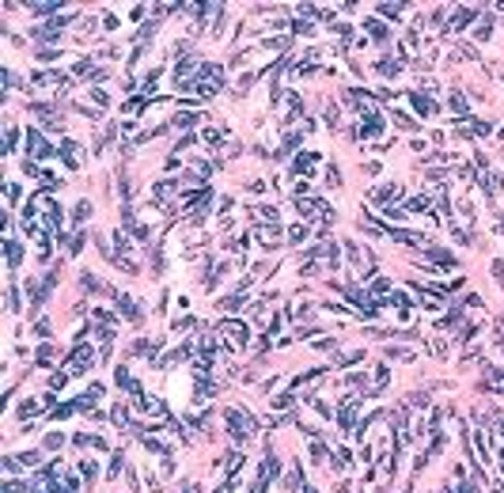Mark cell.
Masks as SVG:
<instances>
[{"label": "cell", "mask_w": 504, "mask_h": 493, "mask_svg": "<svg viewBox=\"0 0 504 493\" xmlns=\"http://www.w3.org/2000/svg\"><path fill=\"white\" fill-rule=\"evenodd\" d=\"M216 330H220V334H227V338H231V345H239V349H243V345H247V338H250V334H247V326H239V322H231V319H224L220 326H216Z\"/></svg>", "instance_id": "obj_1"}, {"label": "cell", "mask_w": 504, "mask_h": 493, "mask_svg": "<svg viewBox=\"0 0 504 493\" xmlns=\"http://www.w3.org/2000/svg\"><path fill=\"white\" fill-rule=\"evenodd\" d=\"M315 160H319L315 152H300V156H296V163H292V171H296V175H311Z\"/></svg>", "instance_id": "obj_2"}, {"label": "cell", "mask_w": 504, "mask_h": 493, "mask_svg": "<svg viewBox=\"0 0 504 493\" xmlns=\"http://www.w3.org/2000/svg\"><path fill=\"white\" fill-rule=\"evenodd\" d=\"M118 308H121V315H125L129 322H140V308L129 300V296H118Z\"/></svg>", "instance_id": "obj_3"}, {"label": "cell", "mask_w": 504, "mask_h": 493, "mask_svg": "<svg viewBox=\"0 0 504 493\" xmlns=\"http://www.w3.org/2000/svg\"><path fill=\"white\" fill-rule=\"evenodd\" d=\"M277 236H280V228H277V224H273V228H258V243L269 246V250L277 246Z\"/></svg>", "instance_id": "obj_4"}, {"label": "cell", "mask_w": 504, "mask_h": 493, "mask_svg": "<svg viewBox=\"0 0 504 493\" xmlns=\"http://www.w3.org/2000/svg\"><path fill=\"white\" fill-rule=\"evenodd\" d=\"M61 156H64L68 167H76V163H80V144H76V140H64V144H61Z\"/></svg>", "instance_id": "obj_5"}, {"label": "cell", "mask_w": 504, "mask_h": 493, "mask_svg": "<svg viewBox=\"0 0 504 493\" xmlns=\"http://www.w3.org/2000/svg\"><path fill=\"white\" fill-rule=\"evenodd\" d=\"M27 152H34V156H50V144H46L38 133H31V137H27Z\"/></svg>", "instance_id": "obj_6"}, {"label": "cell", "mask_w": 504, "mask_h": 493, "mask_svg": "<svg viewBox=\"0 0 504 493\" xmlns=\"http://www.w3.org/2000/svg\"><path fill=\"white\" fill-rule=\"evenodd\" d=\"M376 201H391V197H402V186H394V183H387V186H379L376 193H372Z\"/></svg>", "instance_id": "obj_7"}, {"label": "cell", "mask_w": 504, "mask_h": 493, "mask_svg": "<svg viewBox=\"0 0 504 493\" xmlns=\"http://www.w3.org/2000/svg\"><path fill=\"white\" fill-rule=\"evenodd\" d=\"M379 72H383V76H398V72H402V61H398V57H387V61H379Z\"/></svg>", "instance_id": "obj_8"}, {"label": "cell", "mask_w": 504, "mask_h": 493, "mask_svg": "<svg viewBox=\"0 0 504 493\" xmlns=\"http://www.w3.org/2000/svg\"><path fill=\"white\" fill-rule=\"evenodd\" d=\"M448 107L455 110V114H462V118H466V110H470V107H466V99H462L459 91H451V99H448Z\"/></svg>", "instance_id": "obj_9"}, {"label": "cell", "mask_w": 504, "mask_h": 493, "mask_svg": "<svg viewBox=\"0 0 504 493\" xmlns=\"http://www.w3.org/2000/svg\"><path fill=\"white\" fill-rule=\"evenodd\" d=\"M4 250H8V262H11V266H19V258H23V246L15 243V239H8V246H4Z\"/></svg>", "instance_id": "obj_10"}, {"label": "cell", "mask_w": 504, "mask_h": 493, "mask_svg": "<svg viewBox=\"0 0 504 493\" xmlns=\"http://www.w3.org/2000/svg\"><path fill=\"white\" fill-rule=\"evenodd\" d=\"M413 99V107L421 110V114H432V110H436V103H432V99H425V95H409Z\"/></svg>", "instance_id": "obj_11"}, {"label": "cell", "mask_w": 504, "mask_h": 493, "mask_svg": "<svg viewBox=\"0 0 504 493\" xmlns=\"http://www.w3.org/2000/svg\"><path fill=\"white\" fill-rule=\"evenodd\" d=\"M402 8H406V4H379V15H383V19H398Z\"/></svg>", "instance_id": "obj_12"}, {"label": "cell", "mask_w": 504, "mask_h": 493, "mask_svg": "<svg viewBox=\"0 0 504 493\" xmlns=\"http://www.w3.org/2000/svg\"><path fill=\"white\" fill-rule=\"evenodd\" d=\"M19 463L27 467V471H31V467H38V451H23V455H19Z\"/></svg>", "instance_id": "obj_13"}, {"label": "cell", "mask_w": 504, "mask_h": 493, "mask_svg": "<svg viewBox=\"0 0 504 493\" xmlns=\"http://www.w3.org/2000/svg\"><path fill=\"white\" fill-rule=\"evenodd\" d=\"M87 213H91V205H87V201H80V205H76V224H84V220H87Z\"/></svg>", "instance_id": "obj_14"}, {"label": "cell", "mask_w": 504, "mask_h": 493, "mask_svg": "<svg viewBox=\"0 0 504 493\" xmlns=\"http://www.w3.org/2000/svg\"><path fill=\"white\" fill-rule=\"evenodd\" d=\"M80 474H84V478H95V474H99V467H95L91 459H84V463H80Z\"/></svg>", "instance_id": "obj_15"}, {"label": "cell", "mask_w": 504, "mask_h": 493, "mask_svg": "<svg viewBox=\"0 0 504 493\" xmlns=\"http://www.w3.org/2000/svg\"><path fill=\"white\" fill-rule=\"evenodd\" d=\"M193 122H197V118H193V114H178V118H174V129H190Z\"/></svg>", "instance_id": "obj_16"}, {"label": "cell", "mask_w": 504, "mask_h": 493, "mask_svg": "<svg viewBox=\"0 0 504 493\" xmlns=\"http://www.w3.org/2000/svg\"><path fill=\"white\" fill-rule=\"evenodd\" d=\"M292 402H296V398H292V395H280V398H273V410H288Z\"/></svg>", "instance_id": "obj_17"}, {"label": "cell", "mask_w": 504, "mask_h": 493, "mask_svg": "<svg viewBox=\"0 0 504 493\" xmlns=\"http://www.w3.org/2000/svg\"><path fill=\"white\" fill-rule=\"evenodd\" d=\"M91 103H95V107H107L110 99H107V91H99V87H95V91H91Z\"/></svg>", "instance_id": "obj_18"}, {"label": "cell", "mask_w": 504, "mask_h": 493, "mask_svg": "<svg viewBox=\"0 0 504 493\" xmlns=\"http://www.w3.org/2000/svg\"><path fill=\"white\" fill-rule=\"evenodd\" d=\"M68 375H72V372H57L54 379H50V387H64V383H68Z\"/></svg>", "instance_id": "obj_19"}, {"label": "cell", "mask_w": 504, "mask_h": 493, "mask_svg": "<svg viewBox=\"0 0 504 493\" xmlns=\"http://www.w3.org/2000/svg\"><path fill=\"white\" fill-rule=\"evenodd\" d=\"M326 183L337 186V183H341V171H337V167H330V171H326Z\"/></svg>", "instance_id": "obj_20"}, {"label": "cell", "mask_w": 504, "mask_h": 493, "mask_svg": "<svg viewBox=\"0 0 504 493\" xmlns=\"http://www.w3.org/2000/svg\"><path fill=\"white\" fill-rule=\"evenodd\" d=\"M34 410H38V402H34V398H27V402H23V406H19V414H23V418H27V414H34Z\"/></svg>", "instance_id": "obj_21"}, {"label": "cell", "mask_w": 504, "mask_h": 493, "mask_svg": "<svg viewBox=\"0 0 504 493\" xmlns=\"http://www.w3.org/2000/svg\"><path fill=\"white\" fill-rule=\"evenodd\" d=\"M300 239H307V228H303V224L292 228V243H300Z\"/></svg>", "instance_id": "obj_22"}]
</instances>
